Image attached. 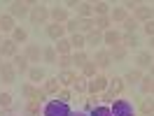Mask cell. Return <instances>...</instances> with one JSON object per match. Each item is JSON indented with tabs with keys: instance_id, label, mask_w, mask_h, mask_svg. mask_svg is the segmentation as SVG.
I'll list each match as a JSON object with an SVG mask.
<instances>
[{
	"instance_id": "6da1fadb",
	"label": "cell",
	"mask_w": 154,
	"mask_h": 116,
	"mask_svg": "<svg viewBox=\"0 0 154 116\" xmlns=\"http://www.w3.org/2000/svg\"><path fill=\"white\" fill-rule=\"evenodd\" d=\"M107 81H110V79H107L105 74H96L94 79H89V88H87V93H89L91 97L100 95L103 91H107Z\"/></svg>"
},
{
	"instance_id": "7a4b0ae2",
	"label": "cell",
	"mask_w": 154,
	"mask_h": 116,
	"mask_svg": "<svg viewBox=\"0 0 154 116\" xmlns=\"http://www.w3.org/2000/svg\"><path fill=\"white\" fill-rule=\"evenodd\" d=\"M28 19H30V23H35V26H42V23L49 19V10L45 7V5H40V2H38L35 7H30Z\"/></svg>"
},
{
	"instance_id": "3957f363",
	"label": "cell",
	"mask_w": 154,
	"mask_h": 116,
	"mask_svg": "<svg viewBox=\"0 0 154 116\" xmlns=\"http://www.w3.org/2000/svg\"><path fill=\"white\" fill-rule=\"evenodd\" d=\"M45 116H70V109H68L66 102L54 100V102H49V105L45 107Z\"/></svg>"
},
{
	"instance_id": "277c9868",
	"label": "cell",
	"mask_w": 154,
	"mask_h": 116,
	"mask_svg": "<svg viewBox=\"0 0 154 116\" xmlns=\"http://www.w3.org/2000/svg\"><path fill=\"white\" fill-rule=\"evenodd\" d=\"M30 14V7L28 2H21V0H14L10 5V16L12 19H23V16H28Z\"/></svg>"
},
{
	"instance_id": "5b68a950",
	"label": "cell",
	"mask_w": 154,
	"mask_h": 116,
	"mask_svg": "<svg viewBox=\"0 0 154 116\" xmlns=\"http://www.w3.org/2000/svg\"><path fill=\"white\" fill-rule=\"evenodd\" d=\"M19 54V47H17V42L14 39H2V44H0V58L5 60V58H14Z\"/></svg>"
},
{
	"instance_id": "8992f818",
	"label": "cell",
	"mask_w": 154,
	"mask_h": 116,
	"mask_svg": "<svg viewBox=\"0 0 154 116\" xmlns=\"http://www.w3.org/2000/svg\"><path fill=\"white\" fill-rule=\"evenodd\" d=\"M112 116H133V105L126 102V100H115Z\"/></svg>"
},
{
	"instance_id": "52a82bcc",
	"label": "cell",
	"mask_w": 154,
	"mask_h": 116,
	"mask_svg": "<svg viewBox=\"0 0 154 116\" xmlns=\"http://www.w3.org/2000/svg\"><path fill=\"white\" fill-rule=\"evenodd\" d=\"M47 37L49 39H54V42H58V39H63L66 37V26L63 23H51V26H47Z\"/></svg>"
},
{
	"instance_id": "ba28073f",
	"label": "cell",
	"mask_w": 154,
	"mask_h": 116,
	"mask_svg": "<svg viewBox=\"0 0 154 116\" xmlns=\"http://www.w3.org/2000/svg\"><path fill=\"white\" fill-rule=\"evenodd\" d=\"M124 88H126V81H124V77H112L110 81H107V91L112 93V95H122L124 93Z\"/></svg>"
},
{
	"instance_id": "9c48e42d",
	"label": "cell",
	"mask_w": 154,
	"mask_h": 116,
	"mask_svg": "<svg viewBox=\"0 0 154 116\" xmlns=\"http://www.w3.org/2000/svg\"><path fill=\"white\" fill-rule=\"evenodd\" d=\"M152 16H154V10H152V7H143V5H138L135 12H133V19L138 21V23H140V21L147 23V21H152Z\"/></svg>"
},
{
	"instance_id": "30bf717a",
	"label": "cell",
	"mask_w": 154,
	"mask_h": 116,
	"mask_svg": "<svg viewBox=\"0 0 154 116\" xmlns=\"http://www.w3.org/2000/svg\"><path fill=\"white\" fill-rule=\"evenodd\" d=\"M12 68H14V72L17 74H23V72H28V58L23 56V54H17V56L12 58Z\"/></svg>"
},
{
	"instance_id": "8fae6325",
	"label": "cell",
	"mask_w": 154,
	"mask_h": 116,
	"mask_svg": "<svg viewBox=\"0 0 154 116\" xmlns=\"http://www.w3.org/2000/svg\"><path fill=\"white\" fill-rule=\"evenodd\" d=\"M0 79H2L5 84H14L17 72H14V68H12V63H5V60H2V68H0Z\"/></svg>"
},
{
	"instance_id": "7c38bea8",
	"label": "cell",
	"mask_w": 154,
	"mask_h": 116,
	"mask_svg": "<svg viewBox=\"0 0 154 116\" xmlns=\"http://www.w3.org/2000/svg\"><path fill=\"white\" fill-rule=\"evenodd\" d=\"M103 44H110V47L115 49V47H119V44H122V35H119V33H117V30H105V33H103Z\"/></svg>"
},
{
	"instance_id": "4fadbf2b",
	"label": "cell",
	"mask_w": 154,
	"mask_h": 116,
	"mask_svg": "<svg viewBox=\"0 0 154 116\" xmlns=\"http://www.w3.org/2000/svg\"><path fill=\"white\" fill-rule=\"evenodd\" d=\"M49 16L54 19V23H68V10L66 7H51Z\"/></svg>"
},
{
	"instance_id": "5bb4252c",
	"label": "cell",
	"mask_w": 154,
	"mask_h": 116,
	"mask_svg": "<svg viewBox=\"0 0 154 116\" xmlns=\"http://www.w3.org/2000/svg\"><path fill=\"white\" fill-rule=\"evenodd\" d=\"M135 63H138V70H145V68H152L154 65V58L149 51H140L138 58H135Z\"/></svg>"
},
{
	"instance_id": "9a60e30c",
	"label": "cell",
	"mask_w": 154,
	"mask_h": 116,
	"mask_svg": "<svg viewBox=\"0 0 154 116\" xmlns=\"http://www.w3.org/2000/svg\"><path fill=\"white\" fill-rule=\"evenodd\" d=\"M94 16V2H79L77 5V19H91Z\"/></svg>"
},
{
	"instance_id": "2e32d148",
	"label": "cell",
	"mask_w": 154,
	"mask_h": 116,
	"mask_svg": "<svg viewBox=\"0 0 154 116\" xmlns=\"http://www.w3.org/2000/svg\"><path fill=\"white\" fill-rule=\"evenodd\" d=\"M54 49H56V54H58V56H70V51H72V47H70V37L58 39L56 44H54Z\"/></svg>"
},
{
	"instance_id": "e0dca14e",
	"label": "cell",
	"mask_w": 154,
	"mask_h": 116,
	"mask_svg": "<svg viewBox=\"0 0 154 116\" xmlns=\"http://www.w3.org/2000/svg\"><path fill=\"white\" fill-rule=\"evenodd\" d=\"M23 56L28 58V63H40L42 51H40V47H35V44H28V47H26V51H23Z\"/></svg>"
},
{
	"instance_id": "ac0fdd59",
	"label": "cell",
	"mask_w": 154,
	"mask_h": 116,
	"mask_svg": "<svg viewBox=\"0 0 154 116\" xmlns=\"http://www.w3.org/2000/svg\"><path fill=\"white\" fill-rule=\"evenodd\" d=\"M70 47L75 49V51H84V47H87V37H84L82 33L70 35Z\"/></svg>"
},
{
	"instance_id": "d6986e66",
	"label": "cell",
	"mask_w": 154,
	"mask_h": 116,
	"mask_svg": "<svg viewBox=\"0 0 154 116\" xmlns=\"http://www.w3.org/2000/svg\"><path fill=\"white\" fill-rule=\"evenodd\" d=\"M56 79H58V84H63V86H72V84H75V79H77V74L72 72V70H63Z\"/></svg>"
},
{
	"instance_id": "ffe728a7",
	"label": "cell",
	"mask_w": 154,
	"mask_h": 116,
	"mask_svg": "<svg viewBox=\"0 0 154 116\" xmlns=\"http://www.w3.org/2000/svg\"><path fill=\"white\" fill-rule=\"evenodd\" d=\"M94 63H96L98 68H107V65L112 63V58H110V51H96V56H94Z\"/></svg>"
},
{
	"instance_id": "44dd1931",
	"label": "cell",
	"mask_w": 154,
	"mask_h": 116,
	"mask_svg": "<svg viewBox=\"0 0 154 116\" xmlns=\"http://www.w3.org/2000/svg\"><path fill=\"white\" fill-rule=\"evenodd\" d=\"M138 112L143 116H152L154 114V97H145L140 102V107H138Z\"/></svg>"
},
{
	"instance_id": "7402d4cb",
	"label": "cell",
	"mask_w": 154,
	"mask_h": 116,
	"mask_svg": "<svg viewBox=\"0 0 154 116\" xmlns=\"http://www.w3.org/2000/svg\"><path fill=\"white\" fill-rule=\"evenodd\" d=\"M126 19H128V12H126L124 7H115V10H110V21H112V23H115V21L124 23Z\"/></svg>"
},
{
	"instance_id": "603a6c76",
	"label": "cell",
	"mask_w": 154,
	"mask_h": 116,
	"mask_svg": "<svg viewBox=\"0 0 154 116\" xmlns=\"http://www.w3.org/2000/svg\"><path fill=\"white\" fill-rule=\"evenodd\" d=\"M42 91H45L47 95H58V91H61V84H58V79H47Z\"/></svg>"
},
{
	"instance_id": "cb8c5ba5",
	"label": "cell",
	"mask_w": 154,
	"mask_h": 116,
	"mask_svg": "<svg viewBox=\"0 0 154 116\" xmlns=\"http://www.w3.org/2000/svg\"><path fill=\"white\" fill-rule=\"evenodd\" d=\"M14 28H17V26H14V19H12L10 14H2V16H0V30H2V33H12Z\"/></svg>"
},
{
	"instance_id": "d4e9b609",
	"label": "cell",
	"mask_w": 154,
	"mask_h": 116,
	"mask_svg": "<svg viewBox=\"0 0 154 116\" xmlns=\"http://www.w3.org/2000/svg\"><path fill=\"white\" fill-rule=\"evenodd\" d=\"M84 37H87V44H91V47L103 44V33H100V30H91V33H87Z\"/></svg>"
},
{
	"instance_id": "484cf974",
	"label": "cell",
	"mask_w": 154,
	"mask_h": 116,
	"mask_svg": "<svg viewBox=\"0 0 154 116\" xmlns=\"http://www.w3.org/2000/svg\"><path fill=\"white\" fill-rule=\"evenodd\" d=\"M143 70H131V72H126V77H124V81H128V84H135V81H143Z\"/></svg>"
},
{
	"instance_id": "4316f807",
	"label": "cell",
	"mask_w": 154,
	"mask_h": 116,
	"mask_svg": "<svg viewBox=\"0 0 154 116\" xmlns=\"http://www.w3.org/2000/svg\"><path fill=\"white\" fill-rule=\"evenodd\" d=\"M94 14L96 16H110V5L107 2H94Z\"/></svg>"
},
{
	"instance_id": "83f0119b",
	"label": "cell",
	"mask_w": 154,
	"mask_h": 116,
	"mask_svg": "<svg viewBox=\"0 0 154 116\" xmlns=\"http://www.w3.org/2000/svg\"><path fill=\"white\" fill-rule=\"evenodd\" d=\"M42 58H45V63H54V65H56V60H58L56 49H54V47H47L45 51H42Z\"/></svg>"
},
{
	"instance_id": "f1b7e54d",
	"label": "cell",
	"mask_w": 154,
	"mask_h": 116,
	"mask_svg": "<svg viewBox=\"0 0 154 116\" xmlns=\"http://www.w3.org/2000/svg\"><path fill=\"white\" fill-rule=\"evenodd\" d=\"M72 63H75L77 68H84V65L89 63V56L84 54V51H75V54H72Z\"/></svg>"
},
{
	"instance_id": "f546056e",
	"label": "cell",
	"mask_w": 154,
	"mask_h": 116,
	"mask_svg": "<svg viewBox=\"0 0 154 116\" xmlns=\"http://www.w3.org/2000/svg\"><path fill=\"white\" fill-rule=\"evenodd\" d=\"M96 68H98L96 63H91V60H89L87 65L82 68V77H84V79H94V77H96Z\"/></svg>"
},
{
	"instance_id": "4dcf8cb0",
	"label": "cell",
	"mask_w": 154,
	"mask_h": 116,
	"mask_svg": "<svg viewBox=\"0 0 154 116\" xmlns=\"http://www.w3.org/2000/svg\"><path fill=\"white\" fill-rule=\"evenodd\" d=\"M72 88H75L77 93H87V88H89V79H84L82 74L75 79V84H72Z\"/></svg>"
},
{
	"instance_id": "1f68e13d",
	"label": "cell",
	"mask_w": 154,
	"mask_h": 116,
	"mask_svg": "<svg viewBox=\"0 0 154 116\" xmlns=\"http://www.w3.org/2000/svg\"><path fill=\"white\" fill-rule=\"evenodd\" d=\"M79 30H82V33L96 30V19H79Z\"/></svg>"
},
{
	"instance_id": "d6a6232c",
	"label": "cell",
	"mask_w": 154,
	"mask_h": 116,
	"mask_svg": "<svg viewBox=\"0 0 154 116\" xmlns=\"http://www.w3.org/2000/svg\"><path fill=\"white\" fill-rule=\"evenodd\" d=\"M152 88H154V79L147 74V77H143V81H140V91H143L145 95H149L152 93Z\"/></svg>"
},
{
	"instance_id": "836d02e7",
	"label": "cell",
	"mask_w": 154,
	"mask_h": 116,
	"mask_svg": "<svg viewBox=\"0 0 154 116\" xmlns=\"http://www.w3.org/2000/svg\"><path fill=\"white\" fill-rule=\"evenodd\" d=\"M122 47H124V49L138 47V37H135V35H128V33H124V35H122Z\"/></svg>"
},
{
	"instance_id": "e575fe53",
	"label": "cell",
	"mask_w": 154,
	"mask_h": 116,
	"mask_svg": "<svg viewBox=\"0 0 154 116\" xmlns=\"http://www.w3.org/2000/svg\"><path fill=\"white\" fill-rule=\"evenodd\" d=\"M110 16H96V30H100V33H105V30H110Z\"/></svg>"
},
{
	"instance_id": "d590c367",
	"label": "cell",
	"mask_w": 154,
	"mask_h": 116,
	"mask_svg": "<svg viewBox=\"0 0 154 116\" xmlns=\"http://www.w3.org/2000/svg\"><path fill=\"white\" fill-rule=\"evenodd\" d=\"M12 39H14V42H26V39H28L26 28H19V26H17V28L12 30Z\"/></svg>"
},
{
	"instance_id": "8d00e7d4",
	"label": "cell",
	"mask_w": 154,
	"mask_h": 116,
	"mask_svg": "<svg viewBox=\"0 0 154 116\" xmlns=\"http://www.w3.org/2000/svg\"><path fill=\"white\" fill-rule=\"evenodd\" d=\"M28 77H30V81H42V79H45V70L42 68H30Z\"/></svg>"
},
{
	"instance_id": "74e56055",
	"label": "cell",
	"mask_w": 154,
	"mask_h": 116,
	"mask_svg": "<svg viewBox=\"0 0 154 116\" xmlns=\"http://www.w3.org/2000/svg\"><path fill=\"white\" fill-rule=\"evenodd\" d=\"M135 28H138V21H135L133 16H128V19L124 21V33H128V35H135Z\"/></svg>"
},
{
	"instance_id": "f35d334b",
	"label": "cell",
	"mask_w": 154,
	"mask_h": 116,
	"mask_svg": "<svg viewBox=\"0 0 154 116\" xmlns=\"http://www.w3.org/2000/svg\"><path fill=\"white\" fill-rule=\"evenodd\" d=\"M110 58H112V60H124V58H126V49L122 47V44L115 47L112 51H110Z\"/></svg>"
},
{
	"instance_id": "ab89813d",
	"label": "cell",
	"mask_w": 154,
	"mask_h": 116,
	"mask_svg": "<svg viewBox=\"0 0 154 116\" xmlns=\"http://www.w3.org/2000/svg\"><path fill=\"white\" fill-rule=\"evenodd\" d=\"M66 33H70V35L79 33V19H68V23H66Z\"/></svg>"
},
{
	"instance_id": "60d3db41",
	"label": "cell",
	"mask_w": 154,
	"mask_h": 116,
	"mask_svg": "<svg viewBox=\"0 0 154 116\" xmlns=\"http://www.w3.org/2000/svg\"><path fill=\"white\" fill-rule=\"evenodd\" d=\"M56 65H58V68H61V72H63V70H68V68H70V65H72V56H58Z\"/></svg>"
},
{
	"instance_id": "b9f144b4",
	"label": "cell",
	"mask_w": 154,
	"mask_h": 116,
	"mask_svg": "<svg viewBox=\"0 0 154 116\" xmlns=\"http://www.w3.org/2000/svg\"><path fill=\"white\" fill-rule=\"evenodd\" d=\"M40 112V102H35V100H28V105H26V114L28 116H35Z\"/></svg>"
},
{
	"instance_id": "7bdbcfd3",
	"label": "cell",
	"mask_w": 154,
	"mask_h": 116,
	"mask_svg": "<svg viewBox=\"0 0 154 116\" xmlns=\"http://www.w3.org/2000/svg\"><path fill=\"white\" fill-rule=\"evenodd\" d=\"M70 100H72V91H68V88H61V91H58V102H70Z\"/></svg>"
},
{
	"instance_id": "ee69618b",
	"label": "cell",
	"mask_w": 154,
	"mask_h": 116,
	"mask_svg": "<svg viewBox=\"0 0 154 116\" xmlns=\"http://www.w3.org/2000/svg\"><path fill=\"white\" fill-rule=\"evenodd\" d=\"M12 107V95L10 93H0V109H10Z\"/></svg>"
},
{
	"instance_id": "f6af8a7d",
	"label": "cell",
	"mask_w": 154,
	"mask_h": 116,
	"mask_svg": "<svg viewBox=\"0 0 154 116\" xmlns=\"http://www.w3.org/2000/svg\"><path fill=\"white\" fill-rule=\"evenodd\" d=\"M21 93L28 97V100H33V95H35V88H33V84H23V86H21Z\"/></svg>"
},
{
	"instance_id": "bcb514c9",
	"label": "cell",
	"mask_w": 154,
	"mask_h": 116,
	"mask_svg": "<svg viewBox=\"0 0 154 116\" xmlns=\"http://www.w3.org/2000/svg\"><path fill=\"white\" fill-rule=\"evenodd\" d=\"M91 116H112V109H107V107H96Z\"/></svg>"
},
{
	"instance_id": "7dc6e473",
	"label": "cell",
	"mask_w": 154,
	"mask_h": 116,
	"mask_svg": "<svg viewBox=\"0 0 154 116\" xmlns=\"http://www.w3.org/2000/svg\"><path fill=\"white\" fill-rule=\"evenodd\" d=\"M143 30L149 35V37H154V19H152V21H147V23H143Z\"/></svg>"
},
{
	"instance_id": "c3c4849f",
	"label": "cell",
	"mask_w": 154,
	"mask_h": 116,
	"mask_svg": "<svg viewBox=\"0 0 154 116\" xmlns=\"http://www.w3.org/2000/svg\"><path fill=\"white\" fill-rule=\"evenodd\" d=\"M100 100H103V102H115V95H112L110 91H103V93H100Z\"/></svg>"
},
{
	"instance_id": "681fc988",
	"label": "cell",
	"mask_w": 154,
	"mask_h": 116,
	"mask_svg": "<svg viewBox=\"0 0 154 116\" xmlns=\"http://www.w3.org/2000/svg\"><path fill=\"white\" fill-rule=\"evenodd\" d=\"M149 77L154 79V65H152V68H149Z\"/></svg>"
},
{
	"instance_id": "f907efd6",
	"label": "cell",
	"mask_w": 154,
	"mask_h": 116,
	"mask_svg": "<svg viewBox=\"0 0 154 116\" xmlns=\"http://www.w3.org/2000/svg\"><path fill=\"white\" fill-rule=\"evenodd\" d=\"M149 44H152V47H154V37H149Z\"/></svg>"
},
{
	"instance_id": "816d5d0a",
	"label": "cell",
	"mask_w": 154,
	"mask_h": 116,
	"mask_svg": "<svg viewBox=\"0 0 154 116\" xmlns=\"http://www.w3.org/2000/svg\"><path fill=\"white\" fill-rule=\"evenodd\" d=\"M70 116H84V114H70Z\"/></svg>"
},
{
	"instance_id": "f5cc1de1",
	"label": "cell",
	"mask_w": 154,
	"mask_h": 116,
	"mask_svg": "<svg viewBox=\"0 0 154 116\" xmlns=\"http://www.w3.org/2000/svg\"><path fill=\"white\" fill-rule=\"evenodd\" d=\"M0 68H2V58H0Z\"/></svg>"
},
{
	"instance_id": "db71d44e",
	"label": "cell",
	"mask_w": 154,
	"mask_h": 116,
	"mask_svg": "<svg viewBox=\"0 0 154 116\" xmlns=\"http://www.w3.org/2000/svg\"><path fill=\"white\" fill-rule=\"evenodd\" d=\"M0 44H2V37H0Z\"/></svg>"
},
{
	"instance_id": "11a10c76",
	"label": "cell",
	"mask_w": 154,
	"mask_h": 116,
	"mask_svg": "<svg viewBox=\"0 0 154 116\" xmlns=\"http://www.w3.org/2000/svg\"><path fill=\"white\" fill-rule=\"evenodd\" d=\"M152 95H154V88H152Z\"/></svg>"
},
{
	"instance_id": "9f6ffc18",
	"label": "cell",
	"mask_w": 154,
	"mask_h": 116,
	"mask_svg": "<svg viewBox=\"0 0 154 116\" xmlns=\"http://www.w3.org/2000/svg\"><path fill=\"white\" fill-rule=\"evenodd\" d=\"M152 116H154V114H152Z\"/></svg>"
}]
</instances>
